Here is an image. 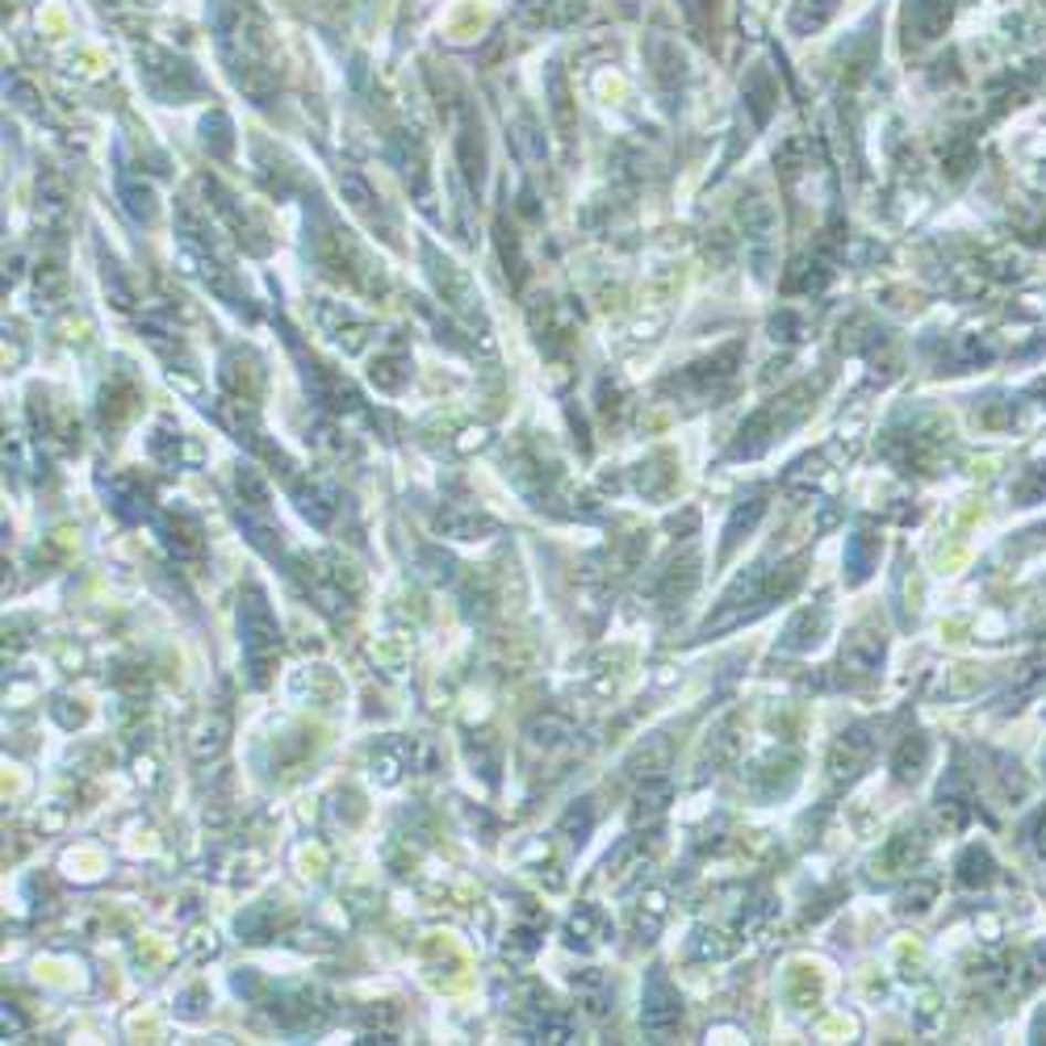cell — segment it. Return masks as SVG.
Here are the masks:
<instances>
[{
  "mask_svg": "<svg viewBox=\"0 0 1046 1046\" xmlns=\"http://www.w3.org/2000/svg\"><path fill=\"white\" fill-rule=\"evenodd\" d=\"M239 645H243V662H247L252 683L264 687L281 653V628L260 587H247L243 599H239Z\"/></svg>",
  "mask_w": 1046,
  "mask_h": 1046,
  "instance_id": "1",
  "label": "cell"
},
{
  "mask_svg": "<svg viewBox=\"0 0 1046 1046\" xmlns=\"http://www.w3.org/2000/svg\"><path fill=\"white\" fill-rule=\"evenodd\" d=\"M812 398H816V390L812 385H795V390H788L783 398H770L762 411H753L746 423H741V432H737V444L729 448V456H758L767 453L774 440H783V432H791L800 419L812 411Z\"/></svg>",
  "mask_w": 1046,
  "mask_h": 1046,
  "instance_id": "2",
  "label": "cell"
},
{
  "mask_svg": "<svg viewBox=\"0 0 1046 1046\" xmlns=\"http://www.w3.org/2000/svg\"><path fill=\"white\" fill-rule=\"evenodd\" d=\"M142 84H147V93L159 101H184L205 88L193 63L177 60L172 51H156V46L142 51Z\"/></svg>",
  "mask_w": 1046,
  "mask_h": 1046,
  "instance_id": "3",
  "label": "cell"
},
{
  "mask_svg": "<svg viewBox=\"0 0 1046 1046\" xmlns=\"http://www.w3.org/2000/svg\"><path fill=\"white\" fill-rule=\"evenodd\" d=\"M683 1022V996L670 984V975L662 968H649L645 975V996H641V1026L649 1029L653 1038H666Z\"/></svg>",
  "mask_w": 1046,
  "mask_h": 1046,
  "instance_id": "4",
  "label": "cell"
},
{
  "mask_svg": "<svg viewBox=\"0 0 1046 1046\" xmlns=\"http://www.w3.org/2000/svg\"><path fill=\"white\" fill-rule=\"evenodd\" d=\"M423 260H427V273H432L435 289H440V297L448 302V310H456V315H465L469 323H482V302H477L474 285H469V277L456 268V264H448V260L435 252L432 243H423Z\"/></svg>",
  "mask_w": 1046,
  "mask_h": 1046,
  "instance_id": "5",
  "label": "cell"
},
{
  "mask_svg": "<svg viewBox=\"0 0 1046 1046\" xmlns=\"http://www.w3.org/2000/svg\"><path fill=\"white\" fill-rule=\"evenodd\" d=\"M884 653H888V641H884V632L858 628V632H854V636L846 641V649H842V662H837V670L846 674L849 683L875 678V674H879V666H884Z\"/></svg>",
  "mask_w": 1046,
  "mask_h": 1046,
  "instance_id": "6",
  "label": "cell"
},
{
  "mask_svg": "<svg viewBox=\"0 0 1046 1046\" xmlns=\"http://www.w3.org/2000/svg\"><path fill=\"white\" fill-rule=\"evenodd\" d=\"M954 0H908L905 4V34L908 42H933L950 25Z\"/></svg>",
  "mask_w": 1046,
  "mask_h": 1046,
  "instance_id": "7",
  "label": "cell"
},
{
  "mask_svg": "<svg viewBox=\"0 0 1046 1046\" xmlns=\"http://www.w3.org/2000/svg\"><path fill=\"white\" fill-rule=\"evenodd\" d=\"M825 632H830V607H825V603L804 607V612L791 615V624H788V632H783V641H779V649H783V653L816 649Z\"/></svg>",
  "mask_w": 1046,
  "mask_h": 1046,
  "instance_id": "8",
  "label": "cell"
},
{
  "mask_svg": "<svg viewBox=\"0 0 1046 1046\" xmlns=\"http://www.w3.org/2000/svg\"><path fill=\"white\" fill-rule=\"evenodd\" d=\"M741 226L753 243V260H758V277L767 273V252H770V235H774V210H770L762 198H750L741 205Z\"/></svg>",
  "mask_w": 1046,
  "mask_h": 1046,
  "instance_id": "9",
  "label": "cell"
},
{
  "mask_svg": "<svg viewBox=\"0 0 1046 1046\" xmlns=\"http://www.w3.org/2000/svg\"><path fill=\"white\" fill-rule=\"evenodd\" d=\"M870 729L867 725H858V729H849V732H842V741L833 746V758H830V770H833V779H842V774H858V767L867 762L870 758Z\"/></svg>",
  "mask_w": 1046,
  "mask_h": 1046,
  "instance_id": "10",
  "label": "cell"
},
{
  "mask_svg": "<svg viewBox=\"0 0 1046 1046\" xmlns=\"http://www.w3.org/2000/svg\"><path fill=\"white\" fill-rule=\"evenodd\" d=\"M339 189H344V201H348V205H352L356 214L364 218L369 226H377V222H381V226H385V239L394 235V226H390V218H385V210L377 205L373 189L364 184V177H360V172H344V177H339Z\"/></svg>",
  "mask_w": 1046,
  "mask_h": 1046,
  "instance_id": "11",
  "label": "cell"
},
{
  "mask_svg": "<svg viewBox=\"0 0 1046 1046\" xmlns=\"http://www.w3.org/2000/svg\"><path fill=\"white\" fill-rule=\"evenodd\" d=\"M741 101L753 109V126H767L770 114H774V101H779V84L770 76V67H753L750 76H746Z\"/></svg>",
  "mask_w": 1046,
  "mask_h": 1046,
  "instance_id": "12",
  "label": "cell"
},
{
  "mask_svg": "<svg viewBox=\"0 0 1046 1046\" xmlns=\"http://www.w3.org/2000/svg\"><path fill=\"white\" fill-rule=\"evenodd\" d=\"M159 540H163V549L177 557V561H193V557H201V528L189 519V515L163 519V524H159Z\"/></svg>",
  "mask_w": 1046,
  "mask_h": 1046,
  "instance_id": "13",
  "label": "cell"
},
{
  "mask_svg": "<svg viewBox=\"0 0 1046 1046\" xmlns=\"http://www.w3.org/2000/svg\"><path fill=\"white\" fill-rule=\"evenodd\" d=\"M875 561H879V536L863 524V528L846 540V570H849L846 578L849 582H867L870 570H875Z\"/></svg>",
  "mask_w": 1046,
  "mask_h": 1046,
  "instance_id": "14",
  "label": "cell"
},
{
  "mask_svg": "<svg viewBox=\"0 0 1046 1046\" xmlns=\"http://www.w3.org/2000/svg\"><path fill=\"white\" fill-rule=\"evenodd\" d=\"M294 498H297V511L306 515L315 528H327V524L336 519V511H339V494L327 490V486H318V482H310V486H297Z\"/></svg>",
  "mask_w": 1046,
  "mask_h": 1046,
  "instance_id": "15",
  "label": "cell"
},
{
  "mask_svg": "<svg viewBox=\"0 0 1046 1046\" xmlns=\"http://www.w3.org/2000/svg\"><path fill=\"white\" fill-rule=\"evenodd\" d=\"M118 193H121L126 214L135 218V222H151V218H156V193H151V184L135 177L130 168H121L118 172Z\"/></svg>",
  "mask_w": 1046,
  "mask_h": 1046,
  "instance_id": "16",
  "label": "cell"
},
{
  "mask_svg": "<svg viewBox=\"0 0 1046 1046\" xmlns=\"http://www.w3.org/2000/svg\"><path fill=\"white\" fill-rule=\"evenodd\" d=\"M762 511H767V498L762 494H750V498H741L737 503V511H732L729 528H725V549H720V557H729L737 545H741V536L753 532V524L762 519Z\"/></svg>",
  "mask_w": 1046,
  "mask_h": 1046,
  "instance_id": "17",
  "label": "cell"
},
{
  "mask_svg": "<svg viewBox=\"0 0 1046 1046\" xmlns=\"http://www.w3.org/2000/svg\"><path fill=\"white\" fill-rule=\"evenodd\" d=\"M837 13V0H795L791 9V34H816L821 25H830V18Z\"/></svg>",
  "mask_w": 1046,
  "mask_h": 1046,
  "instance_id": "18",
  "label": "cell"
},
{
  "mask_svg": "<svg viewBox=\"0 0 1046 1046\" xmlns=\"http://www.w3.org/2000/svg\"><path fill=\"white\" fill-rule=\"evenodd\" d=\"M926 758H929V741L921 737V732H908L905 741H900V750H896V779L900 783H912V779H921V770H926Z\"/></svg>",
  "mask_w": 1046,
  "mask_h": 1046,
  "instance_id": "19",
  "label": "cell"
},
{
  "mask_svg": "<svg viewBox=\"0 0 1046 1046\" xmlns=\"http://www.w3.org/2000/svg\"><path fill=\"white\" fill-rule=\"evenodd\" d=\"M524 13L532 21H540V25H570V21H578L587 13V4H582V0H528Z\"/></svg>",
  "mask_w": 1046,
  "mask_h": 1046,
  "instance_id": "20",
  "label": "cell"
},
{
  "mask_svg": "<svg viewBox=\"0 0 1046 1046\" xmlns=\"http://www.w3.org/2000/svg\"><path fill=\"white\" fill-rule=\"evenodd\" d=\"M992 875H996V863H992V854L984 846H968L959 854V884L984 888V884H992Z\"/></svg>",
  "mask_w": 1046,
  "mask_h": 1046,
  "instance_id": "21",
  "label": "cell"
},
{
  "mask_svg": "<svg viewBox=\"0 0 1046 1046\" xmlns=\"http://www.w3.org/2000/svg\"><path fill=\"white\" fill-rule=\"evenodd\" d=\"M114 511L121 519H130V524L147 519V490H142L139 482H118L114 486Z\"/></svg>",
  "mask_w": 1046,
  "mask_h": 1046,
  "instance_id": "22",
  "label": "cell"
},
{
  "mask_svg": "<svg viewBox=\"0 0 1046 1046\" xmlns=\"http://www.w3.org/2000/svg\"><path fill=\"white\" fill-rule=\"evenodd\" d=\"M678 4H683V18H687L695 39L711 42V30H716V4H720V0H678Z\"/></svg>",
  "mask_w": 1046,
  "mask_h": 1046,
  "instance_id": "23",
  "label": "cell"
},
{
  "mask_svg": "<svg viewBox=\"0 0 1046 1046\" xmlns=\"http://www.w3.org/2000/svg\"><path fill=\"white\" fill-rule=\"evenodd\" d=\"M511 139H515V151H519V159L536 163V159L545 156V139H540V126H536L532 114H524V118L515 121Z\"/></svg>",
  "mask_w": 1046,
  "mask_h": 1046,
  "instance_id": "24",
  "label": "cell"
},
{
  "mask_svg": "<svg viewBox=\"0 0 1046 1046\" xmlns=\"http://www.w3.org/2000/svg\"><path fill=\"white\" fill-rule=\"evenodd\" d=\"M201 135H205V147L214 151L218 159L231 156V147H235V135H231V121H226V114H210V118L201 121Z\"/></svg>",
  "mask_w": 1046,
  "mask_h": 1046,
  "instance_id": "25",
  "label": "cell"
},
{
  "mask_svg": "<svg viewBox=\"0 0 1046 1046\" xmlns=\"http://www.w3.org/2000/svg\"><path fill=\"white\" fill-rule=\"evenodd\" d=\"M603 938V917L594 908H578V917L570 921V947H594Z\"/></svg>",
  "mask_w": 1046,
  "mask_h": 1046,
  "instance_id": "26",
  "label": "cell"
},
{
  "mask_svg": "<svg viewBox=\"0 0 1046 1046\" xmlns=\"http://www.w3.org/2000/svg\"><path fill=\"white\" fill-rule=\"evenodd\" d=\"M549 97H553V118L557 126L566 130V139H573V118H570V88H566V76H561V67L553 63V72H549Z\"/></svg>",
  "mask_w": 1046,
  "mask_h": 1046,
  "instance_id": "27",
  "label": "cell"
},
{
  "mask_svg": "<svg viewBox=\"0 0 1046 1046\" xmlns=\"http://www.w3.org/2000/svg\"><path fill=\"white\" fill-rule=\"evenodd\" d=\"M1013 498L1026 507V503H1038V498H1046V465H1034L1017 486H1013Z\"/></svg>",
  "mask_w": 1046,
  "mask_h": 1046,
  "instance_id": "28",
  "label": "cell"
},
{
  "mask_svg": "<svg viewBox=\"0 0 1046 1046\" xmlns=\"http://www.w3.org/2000/svg\"><path fill=\"white\" fill-rule=\"evenodd\" d=\"M1029 833H1034V846H1038V854L1046 858V812L1038 816V825H1034Z\"/></svg>",
  "mask_w": 1046,
  "mask_h": 1046,
  "instance_id": "29",
  "label": "cell"
}]
</instances>
